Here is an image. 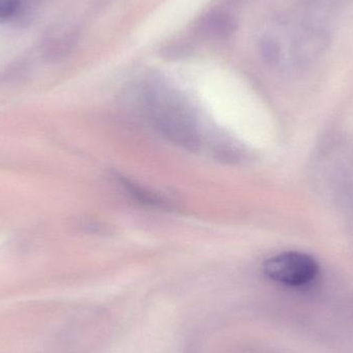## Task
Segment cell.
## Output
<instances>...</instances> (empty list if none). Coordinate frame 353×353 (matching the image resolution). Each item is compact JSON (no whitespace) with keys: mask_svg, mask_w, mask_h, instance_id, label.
<instances>
[{"mask_svg":"<svg viewBox=\"0 0 353 353\" xmlns=\"http://www.w3.org/2000/svg\"><path fill=\"white\" fill-rule=\"evenodd\" d=\"M147 109L151 121L159 132L188 149L199 145V132L190 110L174 93L157 88L147 94Z\"/></svg>","mask_w":353,"mask_h":353,"instance_id":"1","label":"cell"},{"mask_svg":"<svg viewBox=\"0 0 353 353\" xmlns=\"http://www.w3.org/2000/svg\"><path fill=\"white\" fill-rule=\"evenodd\" d=\"M263 273L277 283L298 288L316 278L319 265L306 253L288 251L267 259L263 263Z\"/></svg>","mask_w":353,"mask_h":353,"instance_id":"2","label":"cell"},{"mask_svg":"<svg viewBox=\"0 0 353 353\" xmlns=\"http://www.w3.org/2000/svg\"><path fill=\"white\" fill-rule=\"evenodd\" d=\"M201 30L215 39L225 37L234 30V22L225 14H210L203 20Z\"/></svg>","mask_w":353,"mask_h":353,"instance_id":"3","label":"cell"},{"mask_svg":"<svg viewBox=\"0 0 353 353\" xmlns=\"http://www.w3.org/2000/svg\"><path fill=\"white\" fill-rule=\"evenodd\" d=\"M20 4L21 0H0V19L6 20L14 16Z\"/></svg>","mask_w":353,"mask_h":353,"instance_id":"4","label":"cell"}]
</instances>
